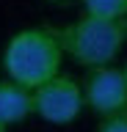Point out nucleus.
Segmentation results:
<instances>
[{
	"label": "nucleus",
	"instance_id": "obj_9",
	"mask_svg": "<svg viewBox=\"0 0 127 132\" xmlns=\"http://www.w3.org/2000/svg\"><path fill=\"white\" fill-rule=\"evenodd\" d=\"M0 132H6V127H3V124H0Z\"/></svg>",
	"mask_w": 127,
	"mask_h": 132
},
{
	"label": "nucleus",
	"instance_id": "obj_2",
	"mask_svg": "<svg viewBox=\"0 0 127 132\" xmlns=\"http://www.w3.org/2000/svg\"><path fill=\"white\" fill-rule=\"evenodd\" d=\"M55 36L64 47V55H69L75 63L86 69L113 63L127 41V30L122 19H102L86 11L72 25L55 28Z\"/></svg>",
	"mask_w": 127,
	"mask_h": 132
},
{
	"label": "nucleus",
	"instance_id": "obj_3",
	"mask_svg": "<svg viewBox=\"0 0 127 132\" xmlns=\"http://www.w3.org/2000/svg\"><path fill=\"white\" fill-rule=\"evenodd\" d=\"M86 99H83V85L69 77V74H55L44 85L33 88V113L44 118L47 124H72L83 113Z\"/></svg>",
	"mask_w": 127,
	"mask_h": 132
},
{
	"label": "nucleus",
	"instance_id": "obj_11",
	"mask_svg": "<svg viewBox=\"0 0 127 132\" xmlns=\"http://www.w3.org/2000/svg\"><path fill=\"white\" fill-rule=\"evenodd\" d=\"M124 77H127V66H124Z\"/></svg>",
	"mask_w": 127,
	"mask_h": 132
},
{
	"label": "nucleus",
	"instance_id": "obj_7",
	"mask_svg": "<svg viewBox=\"0 0 127 132\" xmlns=\"http://www.w3.org/2000/svg\"><path fill=\"white\" fill-rule=\"evenodd\" d=\"M97 132H127V110L116 116H105L97 127Z\"/></svg>",
	"mask_w": 127,
	"mask_h": 132
},
{
	"label": "nucleus",
	"instance_id": "obj_10",
	"mask_svg": "<svg viewBox=\"0 0 127 132\" xmlns=\"http://www.w3.org/2000/svg\"><path fill=\"white\" fill-rule=\"evenodd\" d=\"M124 30H127V16H124Z\"/></svg>",
	"mask_w": 127,
	"mask_h": 132
},
{
	"label": "nucleus",
	"instance_id": "obj_6",
	"mask_svg": "<svg viewBox=\"0 0 127 132\" xmlns=\"http://www.w3.org/2000/svg\"><path fill=\"white\" fill-rule=\"evenodd\" d=\"M83 11L91 16H102V19H122L127 16V0H80Z\"/></svg>",
	"mask_w": 127,
	"mask_h": 132
},
{
	"label": "nucleus",
	"instance_id": "obj_4",
	"mask_svg": "<svg viewBox=\"0 0 127 132\" xmlns=\"http://www.w3.org/2000/svg\"><path fill=\"white\" fill-rule=\"evenodd\" d=\"M83 99L86 107L105 118V116H116L127 110V77L124 69H116L113 63L94 66L88 69L83 80Z\"/></svg>",
	"mask_w": 127,
	"mask_h": 132
},
{
	"label": "nucleus",
	"instance_id": "obj_1",
	"mask_svg": "<svg viewBox=\"0 0 127 132\" xmlns=\"http://www.w3.org/2000/svg\"><path fill=\"white\" fill-rule=\"evenodd\" d=\"M64 47L55 28H22L9 39L3 50L6 77L25 88H39L61 72Z\"/></svg>",
	"mask_w": 127,
	"mask_h": 132
},
{
	"label": "nucleus",
	"instance_id": "obj_5",
	"mask_svg": "<svg viewBox=\"0 0 127 132\" xmlns=\"http://www.w3.org/2000/svg\"><path fill=\"white\" fill-rule=\"evenodd\" d=\"M33 116V91L14 80H0V124L9 129Z\"/></svg>",
	"mask_w": 127,
	"mask_h": 132
},
{
	"label": "nucleus",
	"instance_id": "obj_8",
	"mask_svg": "<svg viewBox=\"0 0 127 132\" xmlns=\"http://www.w3.org/2000/svg\"><path fill=\"white\" fill-rule=\"evenodd\" d=\"M47 3H53V6H69V3H75V0H47Z\"/></svg>",
	"mask_w": 127,
	"mask_h": 132
}]
</instances>
